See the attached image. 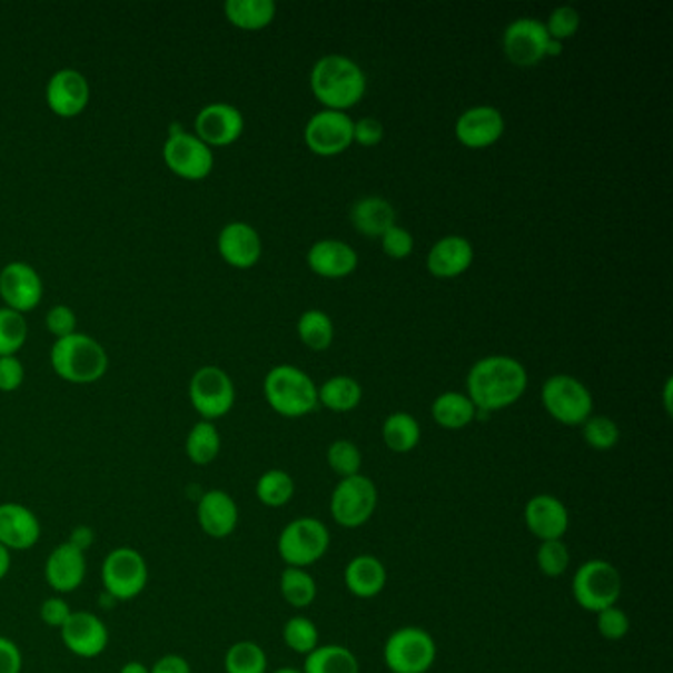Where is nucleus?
<instances>
[{
	"label": "nucleus",
	"instance_id": "nucleus-39",
	"mask_svg": "<svg viewBox=\"0 0 673 673\" xmlns=\"http://www.w3.org/2000/svg\"><path fill=\"white\" fill-rule=\"evenodd\" d=\"M283 640L293 652H297L300 656H308L313 650L318 647L320 632L310 618L293 616L283 626Z\"/></svg>",
	"mask_w": 673,
	"mask_h": 673
},
{
	"label": "nucleus",
	"instance_id": "nucleus-13",
	"mask_svg": "<svg viewBox=\"0 0 673 673\" xmlns=\"http://www.w3.org/2000/svg\"><path fill=\"white\" fill-rule=\"evenodd\" d=\"M305 140L308 149L315 150L316 155L333 157L354 142V121L344 111L324 109L306 122Z\"/></svg>",
	"mask_w": 673,
	"mask_h": 673
},
{
	"label": "nucleus",
	"instance_id": "nucleus-15",
	"mask_svg": "<svg viewBox=\"0 0 673 673\" xmlns=\"http://www.w3.org/2000/svg\"><path fill=\"white\" fill-rule=\"evenodd\" d=\"M550 40L545 22L537 18H517L502 38L507 58L522 68L535 66L545 58Z\"/></svg>",
	"mask_w": 673,
	"mask_h": 673
},
{
	"label": "nucleus",
	"instance_id": "nucleus-31",
	"mask_svg": "<svg viewBox=\"0 0 673 673\" xmlns=\"http://www.w3.org/2000/svg\"><path fill=\"white\" fill-rule=\"evenodd\" d=\"M224 10L234 27L261 30L271 24L277 7L273 0H228Z\"/></svg>",
	"mask_w": 673,
	"mask_h": 673
},
{
	"label": "nucleus",
	"instance_id": "nucleus-38",
	"mask_svg": "<svg viewBox=\"0 0 673 673\" xmlns=\"http://www.w3.org/2000/svg\"><path fill=\"white\" fill-rule=\"evenodd\" d=\"M298 336L310 350L323 352L330 348L334 340V324L323 310H306L298 318Z\"/></svg>",
	"mask_w": 673,
	"mask_h": 673
},
{
	"label": "nucleus",
	"instance_id": "nucleus-1",
	"mask_svg": "<svg viewBox=\"0 0 673 673\" xmlns=\"http://www.w3.org/2000/svg\"><path fill=\"white\" fill-rule=\"evenodd\" d=\"M466 387L478 412H496L514 405L524 395L527 372L516 358L488 356L474 364Z\"/></svg>",
	"mask_w": 673,
	"mask_h": 673
},
{
	"label": "nucleus",
	"instance_id": "nucleus-53",
	"mask_svg": "<svg viewBox=\"0 0 673 673\" xmlns=\"http://www.w3.org/2000/svg\"><path fill=\"white\" fill-rule=\"evenodd\" d=\"M96 540V534H93V530L89 527V525H78V527H73V532L70 535V542L73 547H78L79 551H86L91 547V543Z\"/></svg>",
	"mask_w": 673,
	"mask_h": 673
},
{
	"label": "nucleus",
	"instance_id": "nucleus-45",
	"mask_svg": "<svg viewBox=\"0 0 673 673\" xmlns=\"http://www.w3.org/2000/svg\"><path fill=\"white\" fill-rule=\"evenodd\" d=\"M578 27H581V14H578V10L575 7H568V4H563V7H557V9L553 10L550 14V20H547V34L553 40H565V38H571V36H575Z\"/></svg>",
	"mask_w": 673,
	"mask_h": 673
},
{
	"label": "nucleus",
	"instance_id": "nucleus-11",
	"mask_svg": "<svg viewBox=\"0 0 673 673\" xmlns=\"http://www.w3.org/2000/svg\"><path fill=\"white\" fill-rule=\"evenodd\" d=\"M162 155L167 167L184 180H204L214 168L210 147L180 125H172Z\"/></svg>",
	"mask_w": 673,
	"mask_h": 673
},
{
	"label": "nucleus",
	"instance_id": "nucleus-33",
	"mask_svg": "<svg viewBox=\"0 0 673 673\" xmlns=\"http://www.w3.org/2000/svg\"><path fill=\"white\" fill-rule=\"evenodd\" d=\"M221 451L219 430L211 420L196 423L186 437V456L196 466H208L218 458Z\"/></svg>",
	"mask_w": 673,
	"mask_h": 673
},
{
	"label": "nucleus",
	"instance_id": "nucleus-41",
	"mask_svg": "<svg viewBox=\"0 0 673 673\" xmlns=\"http://www.w3.org/2000/svg\"><path fill=\"white\" fill-rule=\"evenodd\" d=\"M583 438L595 451H611L621 441V428L604 415H591L583 423Z\"/></svg>",
	"mask_w": 673,
	"mask_h": 673
},
{
	"label": "nucleus",
	"instance_id": "nucleus-4",
	"mask_svg": "<svg viewBox=\"0 0 673 673\" xmlns=\"http://www.w3.org/2000/svg\"><path fill=\"white\" fill-rule=\"evenodd\" d=\"M263 392L273 409L289 419L305 417L318 407L315 382L303 369L289 364L273 367L265 377Z\"/></svg>",
	"mask_w": 673,
	"mask_h": 673
},
{
	"label": "nucleus",
	"instance_id": "nucleus-3",
	"mask_svg": "<svg viewBox=\"0 0 673 673\" xmlns=\"http://www.w3.org/2000/svg\"><path fill=\"white\" fill-rule=\"evenodd\" d=\"M53 372L70 384H96L106 376L107 354L99 342L86 334H71L53 344Z\"/></svg>",
	"mask_w": 673,
	"mask_h": 673
},
{
	"label": "nucleus",
	"instance_id": "nucleus-9",
	"mask_svg": "<svg viewBox=\"0 0 673 673\" xmlns=\"http://www.w3.org/2000/svg\"><path fill=\"white\" fill-rule=\"evenodd\" d=\"M377 499L379 494L372 478L362 473L340 478L330 496V514L340 527L358 530L376 514Z\"/></svg>",
	"mask_w": 673,
	"mask_h": 673
},
{
	"label": "nucleus",
	"instance_id": "nucleus-47",
	"mask_svg": "<svg viewBox=\"0 0 673 673\" xmlns=\"http://www.w3.org/2000/svg\"><path fill=\"white\" fill-rule=\"evenodd\" d=\"M46 326L48 330L60 338H68L71 334H76L78 328V318L70 306L58 305L53 306L52 310L46 316Z\"/></svg>",
	"mask_w": 673,
	"mask_h": 673
},
{
	"label": "nucleus",
	"instance_id": "nucleus-6",
	"mask_svg": "<svg viewBox=\"0 0 673 673\" xmlns=\"http://www.w3.org/2000/svg\"><path fill=\"white\" fill-rule=\"evenodd\" d=\"M330 547V532L316 517H297L283 527L277 542L287 567L306 568L323 560Z\"/></svg>",
	"mask_w": 673,
	"mask_h": 673
},
{
	"label": "nucleus",
	"instance_id": "nucleus-42",
	"mask_svg": "<svg viewBox=\"0 0 673 673\" xmlns=\"http://www.w3.org/2000/svg\"><path fill=\"white\" fill-rule=\"evenodd\" d=\"M326 461L340 478L356 476V474H359V468H362V453H359L358 446L354 445L352 441H346V438L334 441L333 445L328 446Z\"/></svg>",
	"mask_w": 673,
	"mask_h": 673
},
{
	"label": "nucleus",
	"instance_id": "nucleus-20",
	"mask_svg": "<svg viewBox=\"0 0 673 673\" xmlns=\"http://www.w3.org/2000/svg\"><path fill=\"white\" fill-rule=\"evenodd\" d=\"M506 121L499 109L492 106H476L466 109L456 121V137L464 147L484 149L494 145L504 135Z\"/></svg>",
	"mask_w": 673,
	"mask_h": 673
},
{
	"label": "nucleus",
	"instance_id": "nucleus-12",
	"mask_svg": "<svg viewBox=\"0 0 673 673\" xmlns=\"http://www.w3.org/2000/svg\"><path fill=\"white\" fill-rule=\"evenodd\" d=\"M190 402L204 420L228 415L236 403V387L231 377L219 367H201L190 382Z\"/></svg>",
	"mask_w": 673,
	"mask_h": 673
},
{
	"label": "nucleus",
	"instance_id": "nucleus-19",
	"mask_svg": "<svg viewBox=\"0 0 673 673\" xmlns=\"http://www.w3.org/2000/svg\"><path fill=\"white\" fill-rule=\"evenodd\" d=\"M42 525L34 512L18 502L0 504V545L9 551H28L40 542Z\"/></svg>",
	"mask_w": 673,
	"mask_h": 673
},
{
	"label": "nucleus",
	"instance_id": "nucleus-40",
	"mask_svg": "<svg viewBox=\"0 0 673 673\" xmlns=\"http://www.w3.org/2000/svg\"><path fill=\"white\" fill-rule=\"evenodd\" d=\"M27 334L24 316L10 308H0V358L14 356L24 346Z\"/></svg>",
	"mask_w": 673,
	"mask_h": 673
},
{
	"label": "nucleus",
	"instance_id": "nucleus-26",
	"mask_svg": "<svg viewBox=\"0 0 673 673\" xmlns=\"http://www.w3.org/2000/svg\"><path fill=\"white\" fill-rule=\"evenodd\" d=\"M474 259V247L466 237L446 236L430 247L427 257L428 271L435 277H458L463 275Z\"/></svg>",
	"mask_w": 673,
	"mask_h": 673
},
{
	"label": "nucleus",
	"instance_id": "nucleus-54",
	"mask_svg": "<svg viewBox=\"0 0 673 673\" xmlns=\"http://www.w3.org/2000/svg\"><path fill=\"white\" fill-rule=\"evenodd\" d=\"M10 563H12L10 551L4 545H0V581L9 575Z\"/></svg>",
	"mask_w": 673,
	"mask_h": 673
},
{
	"label": "nucleus",
	"instance_id": "nucleus-44",
	"mask_svg": "<svg viewBox=\"0 0 673 673\" xmlns=\"http://www.w3.org/2000/svg\"><path fill=\"white\" fill-rule=\"evenodd\" d=\"M596 630L604 640L618 642L630 632L629 614L618 606H608L604 611L596 612Z\"/></svg>",
	"mask_w": 673,
	"mask_h": 673
},
{
	"label": "nucleus",
	"instance_id": "nucleus-46",
	"mask_svg": "<svg viewBox=\"0 0 673 673\" xmlns=\"http://www.w3.org/2000/svg\"><path fill=\"white\" fill-rule=\"evenodd\" d=\"M413 245H415V241H413L412 234L405 228H399V226H392L382 236V247H384L385 255H389L394 259L409 257Z\"/></svg>",
	"mask_w": 673,
	"mask_h": 673
},
{
	"label": "nucleus",
	"instance_id": "nucleus-14",
	"mask_svg": "<svg viewBox=\"0 0 673 673\" xmlns=\"http://www.w3.org/2000/svg\"><path fill=\"white\" fill-rule=\"evenodd\" d=\"M61 642L73 656L93 660L109 646V630L106 622L88 611L71 612L70 618L60 629Z\"/></svg>",
	"mask_w": 673,
	"mask_h": 673
},
{
	"label": "nucleus",
	"instance_id": "nucleus-21",
	"mask_svg": "<svg viewBox=\"0 0 673 673\" xmlns=\"http://www.w3.org/2000/svg\"><path fill=\"white\" fill-rule=\"evenodd\" d=\"M196 516H198V524L204 534L210 535L214 540H224L237 530L239 507L228 492L208 489L198 499Z\"/></svg>",
	"mask_w": 673,
	"mask_h": 673
},
{
	"label": "nucleus",
	"instance_id": "nucleus-5",
	"mask_svg": "<svg viewBox=\"0 0 673 673\" xmlns=\"http://www.w3.org/2000/svg\"><path fill=\"white\" fill-rule=\"evenodd\" d=\"M575 603L586 612L616 606L622 593L621 571L611 561L588 560L575 571L571 583Z\"/></svg>",
	"mask_w": 673,
	"mask_h": 673
},
{
	"label": "nucleus",
	"instance_id": "nucleus-37",
	"mask_svg": "<svg viewBox=\"0 0 673 673\" xmlns=\"http://www.w3.org/2000/svg\"><path fill=\"white\" fill-rule=\"evenodd\" d=\"M224 667L226 673H267L269 660L257 642L239 640L226 652Z\"/></svg>",
	"mask_w": 673,
	"mask_h": 673
},
{
	"label": "nucleus",
	"instance_id": "nucleus-16",
	"mask_svg": "<svg viewBox=\"0 0 673 673\" xmlns=\"http://www.w3.org/2000/svg\"><path fill=\"white\" fill-rule=\"evenodd\" d=\"M42 279L28 263H9L0 271V297L7 303V308L17 313H28L42 300Z\"/></svg>",
	"mask_w": 673,
	"mask_h": 673
},
{
	"label": "nucleus",
	"instance_id": "nucleus-35",
	"mask_svg": "<svg viewBox=\"0 0 673 673\" xmlns=\"http://www.w3.org/2000/svg\"><path fill=\"white\" fill-rule=\"evenodd\" d=\"M280 596L293 606V608H306L315 603L318 595V586L315 578L306 573V568L287 567L280 573Z\"/></svg>",
	"mask_w": 673,
	"mask_h": 673
},
{
	"label": "nucleus",
	"instance_id": "nucleus-17",
	"mask_svg": "<svg viewBox=\"0 0 673 673\" xmlns=\"http://www.w3.org/2000/svg\"><path fill=\"white\" fill-rule=\"evenodd\" d=\"M524 522L530 534L535 535L540 542H553L565 537L571 517L567 506L560 498L551 494H537L525 504Z\"/></svg>",
	"mask_w": 673,
	"mask_h": 673
},
{
	"label": "nucleus",
	"instance_id": "nucleus-18",
	"mask_svg": "<svg viewBox=\"0 0 673 673\" xmlns=\"http://www.w3.org/2000/svg\"><path fill=\"white\" fill-rule=\"evenodd\" d=\"M244 115L229 103H211L196 117V137L208 147H228L244 132Z\"/></svg>",
	"mask_w": 673,
	"mask_h": 673
},
{
	"label": "nucleus",
	"instance_id": "nucleus-50",
	"mask_svg": "<svg viewBox=\"0 0 673 673\" xmlns=\"http://www.w3.org/2000/svg\"><path fill=\"white\" fill-rule=\"evenodd\" d=\"M24 382V367L14 356L0 358V392H14Z\"/></svg>",
	"mask_w": 673,
	"mask_h": 673
},
{
	"label": "nucleus",
	"instance_id": "nucleus-24",
	"mask_svg": "<svg viewBox=\"0 0 673 673\" xmlns=\"http://www.w3.org/2000/svg\"><path fill=\"white\" fill-rule=\"evenodd\" d=\"M219 255L237 269H249L261 257V237L245 221H231L219 231Z\"/></svg>",
	"mask_w": 673,
	"mask_h": 673
},
{
	"label": "nucleus",
	"instance_id": "nucleus-2",
	"mask_svg": "<svg viewBox=\"0 0 673 673\" xmlns=\"http://www.w3.org/2000/svg\"><path fill=\"white\" fill-rule=\"evenodd\" d=\"M310 88L326 109L344 111L356 106L366 93V73L350 58L328 53L313 66Z\"/></svg>",
	"mask_w": 673,
	"mask_h": 673
},
{
	"label": "nucleus",
	"instance_id": "nucleus-48",
	"mask_svg": "<svg viewBox=\"0 0 673 673\" xmlns=\"http://www.w3.org/2000/svg\"><path fill=\"white\" fill-rule=\"evenodd\" d=\"M71 612L73 611H71L70 604L66 603L61 596H50L40 606V618L46 626L60 630L70 618Z\"/></svg>",
	"mask_w": 673,
	"mask_h": 673
},
{
	"label": "nucleus",
	"instance_id": "nucleus-7",
	"mask_svg": "<svg viewBox=\"0 0 673 673\" xmlns=\"http://www.w3.org/2000/svg\"><path fill=\"white\" fill-rule=\"evenodd\" d=\"M384 662L392 673H427L437 662V642L419 626L395 630L385 640Z\"/></svg>",
	"mask_w": 673,
	"mask_h": 673
},
{
	"label": "nucleus",
	"instance_id": "nucleus-22",
	"mask_svg": "<svg viewBox=\"0 0 673 673\" xmlns=\"http://www.w3.org/2000/svg\"><path fill=\"white\" fill-rule=\"evenodd\" d=\"M88 575L86 553L73 547L71 543H60L46 560V583L56 593H73L81 586Z\"/></svg>",
	"mask_w": 673,
	"mask_h": 673
},
{
	"label": "nucleus",
	"instance_id": "nucleus-32",
	"mask_svg": "<svg viewBox=\"0 0 673 673\" xmlns=\"http://www.w3.org/2000/svg\"><path fill=\"white\" fill-rule=\"evenodd\" d=\"M382 437H384L385 446L397 455L412 453L413 448L419 445V423L409 413H394L384 420Z\"/></svg>",
	"mask_w": 673,
	"mask_h": 673
},
{
	"label": "nucleus",
	"instance_id": "nucleus-25",
	"mask_svg": "<svg viewBox=\"0 0 673 673\" xmlns=\"http://www.w3.org/2000/svg\"><path fill=\"white\" fill-rule=\"evenodd\" d=\"M306 261L318 275L328 279H340L358 267V254L352 245L338 239H320L308 249Z\"/></svg>",
	"mask_w": 673,
	"mask_h": 673
},
{
	"label": "nucleus",
	"instance_id": "nucleus-49",
	"mask_svg": "<svg viewBox=\"0 0 673 673\" xmlns=\"http://www.w3.org/2000/svg\"><path fill=\"white\" fill-rule=\"evenodd\" d=\"M384 125L374 117H364L354 122V140L362 147H376L384 139Z\"/></svg>",
	"mask_w": 673,
	"mask_h": 673
},
{
	"label": "nucleus",
	"instance_id": "nucleus-28",
	"mask_svg": "<svg viewBox=\"0 0 673 673\" xmlns=\"http://www.w3.org/2000/svg\"><path fill=\"white\" fill-rule=\"evenodd\" d=\"M352 226L367 237H382L395 226V210L392 201L382 196H366L352 206Z\"/></svg>",
	"mask_w": 673,
	"mask_h": 673
},
{
	"label": "nucleus",
	"instance_id": "nucleus-23",
	"mask_svg": "<svg viewBox=\"0 0 673 673\" xmlns=\"http://www.w3.org/2000/svg\"><path fill=\"white\" fill-rule=\"evenodd\" d=\"M46 101L53 113L66 117V119L76 117L89 103L88 79L76 70L56 71L48 81Z\"/></svg>",
	"mask_w": 673,
	"mask_h": 673
},
{
	"label": "nucleus",
	"instance_id": "nucleus-34",
	"mask_svg": "<svg viewBox=\"0 0 673 673\" xmlns=\"http://www.w3.org/2000/svg\"><path fill=\"white\" fill-rule=\"evenodd\" d=\"M362 402V385L350 376L330 377L318 389V403L334 413H348Z\"/></svg>",
	"mask_w": 673,
	"mask_h": 673
},
{
	"label": "nucleus",
	"instance_id": "nucleus-55",
	"mask_svg": "<svg viewBox=\"0 0 673 673\" xmlns=\"http://www.w3.org/2000/svg\"><path fill=\"white\" fill-rule=\"evenodd\" d=\"M119 673H150V667H147L142 662H127L119 670Z\"/></svg>",
	"mask_w": 673,
	"mask_h": 673
},
{
	"label": "nucleus",
	"instance_id": "nucleus-56",
	"mask_svg": "<svg viewBox=\"0 0 673 673\" xmlns=\"http://www.w3.org/2000/svg\"><path fill=\"white\" fill-rule=\"evenodd\" d=\"M664 399L665 409L667 413H672V379H667V384H665Z\"/></svg>",
	"mask_w": 673,
	"mask_h": 673
},
{
	"label": "nucleus",
	"instance_id": "nucleus-10",
	"mask_svg": "<svg viewBox=\"0 0 673 673\" xmlns=\"http://www.w3.org/2000/svg\"><path fill=\"white\" fill-rule=\"evenodd\" d=\"M542 403L551 417L568 427L583 425L593 415V395L577 377L553 376L543 384Z\"/></svg>",
	"mask_w": 673,
	"mask_h": 673
},
{
	"label": "nucleus",
	"instance_id": "nucleus-29",
	"mask_svg": "<svg viewBox=\"0 0 673 673\" xmlns=\"http://www.w3.org/2000/svg\"><path fill=\"white\" fill-rule=\"evenodd\" d=\"M476 405L471 402L468 395L458 394V392H446L438 395L433 402L430 413L433 419L437 420V425L448 430H458V428L468 427L476 415H478Z\"/></svg>",
	"mask_w": 673,
	"mask_h": 673
},
{
	"label": "nucleus",
	"instance_id": "nucleus-43",
	"mask_svg": "<svg viewBox=\"0 0 673 673\" xmlns=\"http://www.w3.org/2000/svg\"><path fill=\"white\" fill-rule=\"evenodd\" d=\"M537 567L545 577L557 578L565 575V571L571 563V553L563 540H553V542H542L535 553Z\"/></svg>",
	"mask_w": 673,
	"mask_h": 673
},
{
	"label": "nucleus",
	"instance_id": "nucleus-36",
	"mask_svg": "<svg viewBox=\"0 0 673 673\" xmlns=\"http://www.w3.org/2000/svg\"><path fill=\"white\" fill-rule=\"evenodd\" d=\"M255 496L261 502L263 506L283 507L289 504L295 496V481L289 473L273 468L259 476L255 484Z\"/></svg>",
	"mask_w": 673,
	"mask_h": 673
},
{
	"label": "nucleus",
	"instance_id": "nucleus-51",
	"mask_svg": "<svg viewBox=\"0 0 673 673\" xmlns=\"http://www.w3.org/2000/svg\"><path fill=\"white\" fill-rule=\"evenodd\" d=\"M22 672V652L17 642L0 636V673Z\"/></svg>",
	"mask_w": 673,
	"mask_h": 673
},
{
	"label": "nucleus",
	"instance_id": "nucleus-52",
	"mask_svg": "<svg viewBox=\"0 0 673 673\" xmlns=\"http://www.w3.org/2000/svg\"><path fill=\"white\" fill-rule=\"evenodd\" d=\"M150 673H192V665L180 654H167L155 662Z\"/></svg>",
	"mask_w": 673,
	"mask_h": 673
},
{
	"label": "nucleus",
	"instance_id": "nucleus-27",
	"mask_svg": "<svg viewBox=\"0 0 673 673\" xmlns=\"http://www.w3.org/2000/svg\"><path fill=\"white\" fill-rule=\"evenodd\" d=\"M344 583L358 598H376L387 585V568L374 555H358L344 568Z\"/></svg>",
	"mask_w": 673,
	"mask_h": 673
},
{
	"label": "nucleus",
	"instance_id": "nucleus-58",
	"mask_svg": "<svg viewBox=\"0 0 673 673\" xmlns=\"http://www.w3.org/2000/svg\"><path fill=\"white\" fill-rule=\"evenodd\" d=\"M273 673H303V670H297V667L285 665V667H279V670H275Z\"/></svg>",
	"mask_w": 673,
	"mask_h": 673
},
{
	"label": "nucleus",
	"instance_id": "nucleus-30",
	"mask_svg": "<svg viewBox=\"0 0 673 673\" xmlns=\"http://www.w3.org/2000/svg\"><path fill=\"white\" fill-rule=\"evenodd\" d=\"M303 673H359V662L350 647L326 644L305 657Z\"/></svg>",
	"mask_w": 673,
	"mask_h": 673
},
{
	"label": "nucleus",
	"instance_id": "nucleus-57",
	"mask_svg": "<svg viewBox=\"0 0 673 673\" xmlns=\"http://www.w3.org/2000/svg\"><path fill=\"white\" fill-rule=\"evenodd\" d=\"M560 53H561L560 40H553V38H551L550 44H547V52H545V56H560Z\"/></svg>",
	"mask_w": 673,
	"mask_h": 673
},
{
	"label": "nucleus",
	"instance_id": "nucleus-8",
	"mask_svg": "<svg viewBox=\"0 0 673 673\" xmlns=\"http://www.w3.org/2000/svg\"><path fill=\"white\" fill-rule=\"evenodd\" d=\"M101 581L111 601H132L147 588L149 565L140 551L122 545L107 553L101 565Z\"/></svg>",
	"mask_w": 673,
	"mask_h": 673
}]
</instances>
